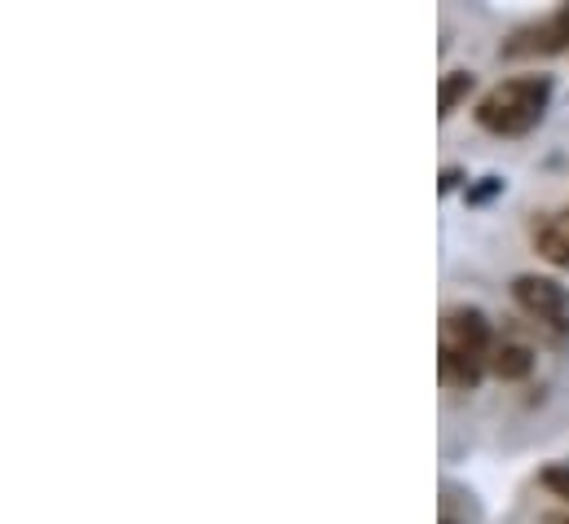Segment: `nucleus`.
<instances>
[{
    "label": "nucleus",
    "instance_id": "6",
    "mask_svg": "<svg viewBox=\"0 0 569 524\" xmlns=\"http://www.w3.org/2000/svg\"><path fill=\"white\" fill-rule=\"evenodd\" d=\"M472 84H477V80H472V71H446V75H441V84H437V115H441V120H450V115L459 111V102L472 93Z\"/></svg>",
    "mask_w": 569,
    "mask_h": 524
},
{
    "label": "nucleus",
    "instance_id": "7",
    "mask_svg": "<svg viewBox=\"0 0 569 524\" xmlns=\"http://www.w3.org/2000/svg\"><path fill=\"white\" fill-rule=\"evenodd\" d=\"M543 490H552L557 498L569 503V463H552V467L543 472Z\"/></svg>",
    "mask_w": 569,
    "mask_h": 524
},
{
    "label": "nucleus",
    "instance_id": "1",
    "mask_svg": "<svg viewBox=\"0 0 569 524\" xmlns=\"http://www.w3.org/2000/svg\"><path fill=\"white\" fill-rule=\"evenodd\" d=\"M495 344H499V335H495L486 309H477V304L446 309L437 322V375H441V384L472 393L481 384V375L490 371Z\"/></svg>",
    "mask_w": 569,
    "mask_h": 524
},
{
    "label": "nucleus",
    "instance_id": "4",
    "mask_svg": "<svg viewBox=\"0 0 569 524\" xmlns=\"http://www.w3.org/2000/svg\"><path fill=\"white\" fill-rule=\"evenodd\" d=\"M530 243H535V252L548 264L569 269V208L566 212H543V216H535Z\"/></svg>",
    "mask_w": 569,
    "mask_h": 524
},
{
    "label": "nucleus",
    "instance_id": "8",
    "mask_svg": "<svg viewBox=\"0 0 569 524\" xmlns=\"http://www.w3.org/2000/svg\"><path fill=\"white\" fill-rule=\"evenodd\" d=\"M557 524H569V521H557Z\"/></svg>",
    "mask_w": 569,
    "mask_h": 524
},
{
    "label": "nucleus",
    "instance_id": "9",
    "mask_svg": "<svg viewBox=\"0 0 569 524\" xmlns=\"http://www.w3.org/2000/svg\"><path fill=\"white\" fill-rule=\"evenodd\" d=\"M441 524H450V521H441Z\"/></svg>",
    "mask_w": 569,
    "mask_h": 524
},
{
    "label": "nucleus",
    "instance_id": "2",
    "mask_svg": "<svg viewBox=\"0 0 569 524\" xmlns=\"http://www.w3.org/2000/svg\"><path fill=\"white\" fill-rule=\"evenodd\" d=\"M552 75H512L499 80L495 89L481 93L477 102V124L495 137H526L543 124L548 107H552Z\"/></svg>",
    "mask_w": 569,
    "mask_h": 524
},
{
    "label": "nucleus",
    "instance_id": "5",
    "mask_svg": "<svg viewBox=\"0 0 569 524\" xmlns=\"http://www.w3.org/2000/svg\"><path fill=\"white\" fill-rule=\"evenodd\" d=\"M535 349L526 344V340H517V335H499V344H495V357H490V375H499L503 384H521V380H530L535 375Z\"/></svg>",
    "mask_w": 569,
    "mask_h": 524
},
{
    "label": "nucleus",
    "instance_id": "3",
    "mask_svg": "<svg viewBox=\"0 0 569 524\" xmlns=\"http://www.w3.org/2000/svg\"><path fill=\"white\" fill-rule=\"evenodd\" d=\"M512 300L517 309L543 331L552 335L557 344L569 340V291L557 278H543V273H521L512 278Z\"/></svg>",
    "mask_w": 569,
    "mask_h": 524
}]
</instances>
